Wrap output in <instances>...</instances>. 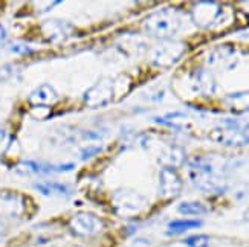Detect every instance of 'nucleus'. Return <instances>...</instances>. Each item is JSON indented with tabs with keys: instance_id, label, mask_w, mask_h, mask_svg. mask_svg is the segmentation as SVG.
Masks as SVG:
<instances>
[{
	"instance_id": "4468645a",
	"label": "nucleus",
	"mask_w": 249,
	"mask_h": 247,
	"mask_svg": "<svg viewBox=\"0 0 249 247\" xmlns=\"http://www.w3.org/2000/svg\"><path fill=\"white\" fill-rule=\"evenodd\" d=\"M202 226L199 220H175L168 224V233H182L190 229H196Z\"/></svg>"
},
{
	"instance_id": "dca6fc26",
	"label": "nucleus",
	"mask_w": 249,
	"mask_h": 247,
	"mask_svg": "<svg viewBox=\"0 0 249 247\" xmlns=\"http://www.w3.org/2000/svg\"><path fill=\"white\" fill-rule=\"evenodd\" d=\"M37 189H40L43 194H58V196H68L69 188L60 183H46V185H36Z\"/></svg>"
},
{
	"instance_id": "0eeeda50",
	"label": "nucleus",
	"mask_w": 249,
	"mask_h": 247,
	"mask_svg": "<svg viewBox=\"0 0 249 247\" xmlns=\"http://www.w3.org/2000/svg\"><path fill=\"white\" fill-rule=\"evenodd\" d=\"M113 205H115L116 212L125 217L142 209L144 198L133 191H124V192H120V194H116Z\"/></svg>"
},
{
	"instance_id": "39448f33",
	"label": "nucleus",
	"mask_w": 249,
	"mask_h": 247,
	"mask_svg": "<svg viewBox=\"0 0 249 247\" xmlns=\"http://www.w3.org/2000/svg\"><path fill=\"white\" fill-rule=\"evenodd\" d=\"M69 226L72 232L80 235V237H90V235H96L103 229V221L89 212H81L72 217Z\"/></svg>"
},
{
	"instance_id": "f8f14e48",
	"label": "nucleus",
	"mask_w": 249,
	"mask_h": 247,
	"mask_svg": "<svg viewBox=\"0 0 249 247\" xmlns=\"http://www.w3.org/2000/svg\"><path fill=\"white\" fill-rule=\"evenodd\" d=\"M183 159H185L183 149L179 147H175V145L167 147L159 156V160H160V164H164V168H173V169L182 165Z\"/></svg>"
},
{
	"instance_id": "9d476101",
	"label": "nucleus",
	"mask_w": 249,
	"mask_h": 247,
	"mask_svg": "<svg viewBox=\"0 0 249 247\" xmlns=\"http://www.w3.org/2000/svg\"><path fill=\"white\" fill-rule=\"evenodd\" d=\"M57 101H58V95L49 84L40 85L29 96V102L34 107H51Z\"/></svg>"
},
{
	"instance_id": "2eb2a0df",
	"label": "nucleus",
	"mask_w": 249,
	"mask_h": 247,
	"mask_svg": "<svg viewBox=\"0 0 249 247\" xmlns=\"http://www.w3.org/2000/svg\"><path fill=\"white\" fill-rule=\"evenodd\" d=\"M178 209L179 212L185 214V215H199V214L207 212V208L199 201H185V203H182V205H179Z\"/></svg>"
},
{
	"instance_id": "ddd939ff",
	"label": "nucleus",
	"mask_w": 249,
	"mask_h": 247,
	"mask_svg": "<svg viewBox=\"0 0 249 247\" xmlns=\"http://www.w3.org/2000/svg\"><path fill=\"white\" fill-rule=\"evenodd\" d=\"M226 104L235 115H242L249 110V92H237L226 96Z\"/></svg>"
},
{
	"instance_id": "f3484780",
	"label": "nucleus",
	"mask_w": 249,
	"mask_h": 247,
	"mask_svg": "<svg viewBox=\"0 0 249 247\" xmlns=\"http://www.w3.org/2000/svg\"><path fill=\"white\" fill-rule=\"evenodd\" d=\"M185 244L188 247H208L210 246V237L208 235H194L185 240Z\"/></svg>"
},
{
	"instance_id": "9b49d317",
	"label": "nucleus",
	"mask_w": 249,
	"mask_h": 247,
	"mask_svg": "<svg viewBox=\"0 0 249 247\" xmlns=\"http://www.w3.org/2000/svg\"><path fill=\"white\" fill-rule=\"evenodd\" d=\"M191 89L202 95H211L214 92V81L211 77L203 70H194L190 77Z\"/></svg>"
},
{
	"instance_id": "20e7f679",
	"label": "nucleus",
	"mask_w": 249,
	"mask_h": 247,
	"mask_svg": "<svg viewBox=\"0 0 249 247\" xmlns=\"http://www.w3.org/2000/svg\"><path fill=\"white\" fill-rule=\"evenodd\" d=\"M223 8L214 2H200L193 8V20L200 28H213L219 25Z\"/></svg>"
},
{
	"instance_id": "7ed1b4c3",
	"label": "nucleus",
	"mask_w": 249,
	"mask_h": 247,
	"mask_svg": "<svg viewBox=\"0 0 249 247\" xmlns=\"http://www.w3.org/2000/svg\"><path fill=\"white\" fill-rule=\"evenodd\" d=\"M115 96V82L109 78L100 80L95 85L86 92L84 102L89 107H106L109 105Z\"/></svg>"
},
{
	"instance_id": "f03ea898",
	"label": "nucleus",
	"mask_w": 249,
	"mask_h": 247,
	"mask_svg": "<svg viewBox=\"0 0 249 247\" xmlns=\"http://www.w3.org/2000/svg\"><path fill=\"white\" fill-rule=\"evenodd\" d=\"M190 179L194 185L205 192H215L223 189L222 181L214 173L213 165L205 159H197L190 165Z\"/></svg>"
},
{
	"instance_id": "423d86ee",
	"label": "nucleus",
	"mask_w": 249,
	"mask_h": 247,
	"mask_svg": "<svg viewBox=\"0 0 249 247\" xmlns=\"http://www.w3.org/2000/svg\"><path fill=\"white\" fill-rule=\"evenodd\" d=\"M185 52V46L182 43H165L153 52V64L158 67L173 66Z\"/></svg>"
},
{
	"instance_id": "f257e3e1",
	"label": "nucleus",
	"mask_w": 249,
	"mask_h": 247,
	"mask_svg": "<svg viewBox=\"0 0 249 247\" xmlns=\"http://www.w3.org/2000/svg\"><path fill=\"white\" fill-rule=\"evenodd\" d=\"M180 25L182 20L179 11L175 8H165L148 16L145 18L144 28L150 35L160 40H170L178 34Z\"/></svg>"
},
{
	"instance_id": "6e6552de",
	"label": "nucleus",
	"mask_w": 249,
	"mask_h": 247,
	"mask_svg": "<svg viewBox=\"0 0 249 247\" xmlns=\"http://www.w3.org/2000/svg\"><path fill=\"white\" fill-rule=\"evenodd\" d=\"M210 139L225 147H242L249 142V137L237 128H214Z\"/></svg>"
},
{
	"instance_id": "a211bd4d",
	"label": "nucleus",
	"mask_w": 249,
	"mask_h": 247,
	"mask_svg": "<svg viewBox=\"0 0 249 247\" xmlns=\"http://www.w3.org/2000/svg\"><path fill=\"white\" fill-rule=\"evenodd\" d=\"M11 141H13L11 136L5 130H0V157L8 153V149L11 147Z\"/></svg>"
},
{
	"instance_id": "1a4fd4ad",
	"label": "nucleus",
	"mask_w": 249,
	"mask_h": 247,
	"mask_svg": "<svg viewBox=\"0 0 249 247\" xmlns=\"http://www.w3.org/2000/svg\"><path fill=\"white\" fill-rule=\"evenodd\" d=\"M159 186L160 194L164 197H175L182 189V181L173 168H162L159 176Z\"/></svg>"
}]
</instances>
